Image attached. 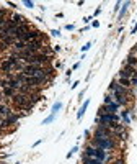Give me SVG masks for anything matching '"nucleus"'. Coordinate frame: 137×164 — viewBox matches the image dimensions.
I'll list each match as a JSON object with an SVG mask.
<instances>
[{
    "label": "nucleus",
    "instance_id": "obj_1",
    "mask_svg": "<svg viewBox=\"0 0 137 164\" xmlns=\"http://www.w3.org/2000/svg\"><path fill=\"white\" fill-rule=\"evenodd\" d=\"M88 158H95V159H100V161H104L106 159V153H104V149L101 148H93V146H88L87 148V154Z\"/></svg>",
    "mask_w": 137,
    "mask_h": 164
},
{
    "label": "nucleus",
    "instance_id": "obj_2",
    "mask_svg": "<svg viewBox=\"0 0 137 164\" xmlns=\"http://www.w3.org/2000/svg\"><path fill=\"white\" fill-rule=\"evenodd\" d=\"M93 143H95L96 148H101V149H111L114 146V143L111 141L108 136H95Z\"/></svg>",
    "mask_w": 137,
    "mask_h": 164
},
{
    "label": "nucleus",
    "instance_id": "obj_3",
    "mask_svg": "<svg viewBox=\"0 0 137 164\" xmlns=\"http://www.w3.org/2000/svg\"><path fill=\"white\" fill-rule=\"evenodd\" d=\"M98 121H100L103 127H110L111 128V125L118 121V115L116 113H103V115L98 117Z\"/></svg>",
    "mask_w": 137,
    "mask_h": 164
},
{
    "label": "nucleus",
    "instance_id": "obj_4",
    "mask_svg": "<svg viewBox=\"0 0 137 164\" xmlns=\"http://www.w3.org/2000/svg\"><path fill=\"white\" fill-rule=\"evenodd\" d=\"M24 49L33 53V54H38V51H41V41L39 40L30 41V43H26V48H24Z\"/></svg>",
    "mask_w": 137,
    "mask_h": 164
},
{
    "label": "nucleus",
    "instance_id": "obj_5",
    "mask_svg": "<svg viewBox=\"0 0 137 164\" xmlns=\"http://www.w3.org/2000/svg\"><path fill=\"white\" fill-rule=\"evenodd\" d=\"M39 36H41V33L38 30H30V31H26V34L23 36L21 41H24V43H30V41L39 40Z\"/></svg>",
    "mask_w": 137,
    "mask_h": 164
},
{
    "label": "nucleus",
    "instance_id": "obj_6",
    "mask_svg": "<svg viewBox=\"0 0 137 164\" xmlns=\"http://www.w3.org/2000/svg\"><path fill=\"white\" fill-rule=\"evenodd\" d=\"M136 76V69L132 66H126L124 69L121 71V77H126V79H132Z\"/></svg>",
    "mask_w": 137,
    "mask_h": 164
},
{
    "label": "nucleus",
    "instance_id": "obj_7",
    "mask_svg": "<svg viewBox=\"0 0 137 164\" xmlns=\"http://www.w3.org/2000/svg\"><path fill=\"white\" fill-rule=\"evenodd\" d=\"M95 136H108V138H110V136H111V130H108L106 127H103V125H101V127L96 130Z\"/></svg>",
    "mask_w": 137,
    "mask_h": 164
},
{
    "label": "nucleus",
    "instance_id": "obj_8",
    "mask_svg": "<svg viewBox=\"0 0 137 164\" xmlns=\"http://www.w3.org/2000/svg\"><path fill=\"white\" fill-rule=\"evenodd\" d=\"M83 164H103V161H100V159H95V158H88V156H85V158H83Z\"/></svg>",
    "mask_w": 137,
    "mask_h": 164
},
{
    "label": "nucleus",
    "instance_id": "obj_9",
    "mask_svg": "<svg viewBox=\"0 0 137 164\" xmlns=\"http://www.w3.org/2000/svg\"><path fill=\"white\" fill-rule=\"evenodd\" d=\"M88 105H90V100H87V102L82 105V109L78 110V113H77V118H82V117H83V113H85V110H87V107H88Z\"/></svg>",
    "mask_w": 137,
    "mask_h": 164
},
{
    "label": "nucleus",
    "instance_id": "obj_10",
    "mask_svg": "<svg viewBox=\"0 0 137 164\" xmlns=\"http://www.w3.org/2000/svg\"><path fill=\"white\" fill-rule=\"evenodd\" d=\"M3 95L5 97H15V89H12V87H5V89H3Z\"/></svg>",
    "mask_w": 137,
    "mask_h": 164
},
{
    "label": "nucleus",
    "instance_id": "obj_11",
    "mask_svg": "<svg viewBox=\"0 0 137 164\" xmlns=\"http://www.w3.org/2000/svg\"><path fill=\"white\" fill-rule=\"evenodd\" d=\"M119 85H121V87H129V85H131V79L121 77V79H119Z\"/></svg>",
    "mask_w": 137,
    "mask_h": 164
},
{
    "label": "nucleus",
    "instance_id": "obj_12",
    "mask_svg": "<svg viewBox=\"0 0 137 164\" xmlns=\"http://www.w3.org/2000/svg\"><path fill=\"white\" fill-rule=\"evenodd\" d=\"M24 48H26V43H24V41H16L15 43V49L16 51H23Z\"/></svg>",
    "mask_w": 137,
    "mask_h": 164
},
{
    "label": "nucleus",
    "instance_id": "obj_13",
    "mask_svg": "<svg viewBox=\"0 0 137 164\" xmlns=\"http://www.w3.org/2000/svg\"><path fill=\"white\" fill-rule=\"evenodd\" d=\"M2 115H7V117H8V115H10V110L7 109L5 105H2V103H0V117H2Z\"/></svg>",
    "mask_w": 137,
    "mask_h": 164
},
{
    "label": "nucleus",
    "instance_id": "obj_14",
    "mask_svg": "<svg viewBox=\"0 0 137 164\" xmlns=\"http://www.w3.org/2000/svg\"><path fill=\"white\" fill-rule=\"evenodd\" d=\"M136 64H137V58H134V56H129V58H127V66H132V67H134Z\"/></svg>",
    "mask_w": 137,
    "mask_h": 164
},
{
    "label": "nucleus",
    "instance_id": "obj_15",
    "mask_svg": "<svg viewBox=\"0 0 137 164\" xmlns=\"http://www.w3.org/2000/svg\"><path fill=\"white\" fill-rule=\"evenodd\" d=\"M61 109V102H57V103H54V107H52V115H56L57 113V110Z\"/></svg>",
    "mask_w": 137,
    "mask_h": 164
},
{
    "label": "nucleus",
    "instance_id": "obj_16",
    "mask_svg": "<svg viewBox=\"0 0 137 164\" xmlns=\"http://www.w3.org/2000/svg\"><path fill=\"white\" fill-rule=\"evenodd\" d=\"M127 7H129V2H126L124 5H122V10H121V13H119V16H122L126 13V10H127Z\"/></svg>",
    "mask_w": 137,
    "mask_h": 164
},
{
    "label": "nucleus",
    "instance_id": "obj_17",
    "mask_svg": "<svg viewBox=\"0 0 137 164\" xmlns=\"http://www.w3.org/2000/svg\"><path fill=\"white\" fill-rule=\"evenodd\" d=\"M54 118H56V115H52V113H51V117H47V118H46V120L43 121V123H44V125H47V123H51V121L54 120Z\"/></svg>",
    "mask_w": 137,
    "mask_h": 164
},
{
    "label": "nucleus",
    "instance_id": "obj_18",
    "mask_svg": "<svg viewBox=\"0 0 137 164\" xmlns=\"http://www.w3.org/2000/svg\"><path fill=\"white\" fill-rule=\"evenodd\" d=\"M7 23H8V22H7L5 18H0V30H3V28L7 26Z\"/></svg>",
    "mask_w": 137,
    "mask_h": 164
},
{
    "label": "nucleus",
    "instance_id": "obj_19",
    "mask_svg": "<svg viewBox=\"0 0 137 164\" xmlns=\"http://www.w3.org/2000/svg\"><path fill=\"white\" fill-rule=\"evenodd\" d=\"M23 3H24V5L28 7V8H33V7H34V3H33V2H30V0H24Z\"/></svg>",
    "mask_w": 137,
    "mask_h": 164
},
{
    "label": "nucleus",
    "instance_id": "obj_20",
    "mask_svg": "<svg viewBox=\"0 0 137 164\" xmlns=\"http://www.w3.org/2000/svg\"><path fill=\"white\" fill-rule=\"evenodd\" d=\"M75 151H78V148H77V146H75V148H72V149H70V153L67 154V158H70V156H72V154H73V153H75Z\"/></svg>",
    "mask_w": 137,
    "mask_h": 164
},
{
    "label": "nucleus",
    "instance_id": "obj_21",
    "mask_svg": "<svg viewBox=\"0 0 137 164\" xmlns=\"http://www.w3.org/2000/svg\"><path fill=\"white\" fill-rule=\"evenodd\" d=\"M122 117H124L126 123H129V115H127V112H122Z\"/></svg>",
    "mask_w": 137,
    "mask_h": 164
},
{
    "label": "nucleus",
    "instance_id": "obj_22",
    "mask_svg": "<svg viewBox=\"0 0 137 164\" xmlns=\"http://www.w3.org/2000/svg\"><path fill=\"white\" fill-rule=\"evenodd\" d=\"M111 102H113V99H111L110 95H108V97H104V103H106V105H108V103H111Z\"/></svg>",
    "mask_w": 137,
    "mask_h": 164
},
{
    "label": "nucleus",
    "instance_id": "obj_23",
    "mask_svg": "<svg viewBox=\"0 0 137 164\" xmlns=\"http://www.w3.org/2000/svg\"><path fill=\"white\" fill-rule=\"evenodd\" d=\"M90 46H91V43H87V44H85V46H83V48H82V49H83V51H87V49H90Z\"/></svg>",
    "mask_w": 137,
    "mask_h": 164
},
{
    "label": "nucleus",
    "instance_id": "obj_24",
    "mask_svg": "<svg viewBox=\"0 0 137 164\" xmlns=\"http://www.w3.org/2000/svg\"><path fill=\"white\" fill-rule=\"evenodd\" d=\"M131 84H134V85H137V77H132V79H131Z\"/></svg>",
    "mask_w": 137,
    "mask_h": 164
},
{
    "label": "nucleus",
    "instance_id": "obj_25",
    "mask_svg": "<svg viewBox=\"0 0 137 164\" xmlns=\"http://www.w3.org/2000/svg\"><path fill=\"white\" fill-rule=\"evenodd\" d=\"M3 15H5V10L0 8V18H3Z\"/></svg>",
    "mask_w": 137,
    "mask_h": 164
},
{
    "label": "nucleus",
    "instance_id": "obj_26",
    "mask_svg": "<svg viewBox=\"0 0 137 164\" xmlns=\"http://www.w3.org/2000/svg\"><path fill=\"white\" fill-rule=\"evenodd\" d=\"M136 31H137V23L134 25V28H132V33H136Z\"/></svg>",
    "mask_w": 137,
    "mask_h": 164
},
{
    "label": "nucleus",
    "instance_id": "obj_27",
    "mask_svg": "<svg viewBox=\"0 0 137 164\" xmlns=\"http://www.w3.org/2000/svg\"><path fill=\"white\" fill-rule=\"evenodd\" d=\"M2 97H3V92H0V100H2Z\"/></svg>",
    "mask_w": 137,
    "mask_h": 164
},
{
    "label": "nucleus",
    "instance_id": "obj_28",
    "mask_svg": "<svg viewBox=\"0 0 137 164\" xmlns=\"http://www.w3.org/2000/svg\"><path fill=\"white\" fill-rule=\"evenodd\" d=\"M116 164H122V163H121V161H118V163H116Z\"/></svg>",
    "mask_w": 137,
    "mask_h": 164
}]
</instances>
